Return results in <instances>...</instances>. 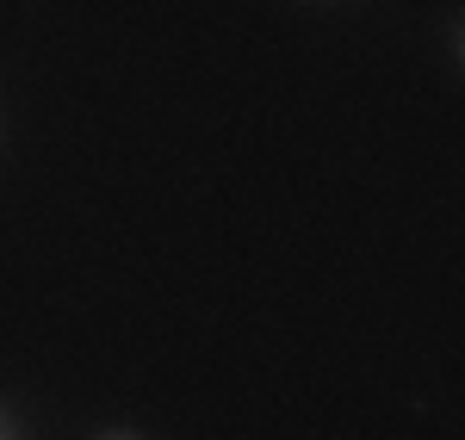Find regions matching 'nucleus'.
I'll return each instance as SVG.
<instances>
[{
  "label": "nucleus",
  "mask_w": 465,
  "mask_h": 440,
  "mask_svg": "<svg viewBox=\"0 0 465 440\" xmlns=\"http://www.w3.org/2000/svg\"><path fill=\"white\" fill-rule=\"evenodd\" d=\"M0 440H25V435H19V422H13L6 409H0Z\"/></svg>",
  "instance_id": "obj_1"
},
{
  "label": "nucleus",
  "mask_w": 465,
  "mask_h": 440,
  "mask_svg": "<svg viewBox=\"0 0 465 440\" xmlns=\"http://www.w3.org/2000/svg\"><path fill=\"white\" fill-rule=\"evenodd\" d=\"M106 440H137V435H106Z\"/></svg>",
  "instance_id": "obj_2"
}]
</instances>
